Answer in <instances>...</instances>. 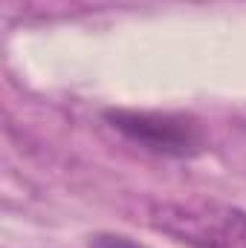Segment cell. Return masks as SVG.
I'll list each match as a JSON object with an SVG mask.
<instances>
[{"mask_svg": "<svg viewBox=\"0 0 246 248\" xmlns=\"http://www.w3.org/2000/svg\"><path fill=\"white\" fill-rule=\"evenodd\" d=\"M148 225L185 248H246V211L220 199H154Z\"/></svg>", "mask_w": 246, "mask_h": 248, "instance_id": "6da1fadb", "label": "cell"}, {"mask_svg": "<svg viewBox=\"0 0 246 248\" xmlns=\"http://www.w3.org/2000/svg\"><path fill=\"white\" fill-rule=\"evenodd\" d=\"M105 124L116 130L122 139L139 144L148 153L168 159H191L203 153L206 133L200 122L183 113L162 110H133V107H110L102 113Z\"/></svg>", "mask_w": 246, "mask_h": 248, "instance_id": "7a4b0ae2", "label": "cell"}, {"mask_svg": "<svg viewBox=\"0 0 246 248\" xmlns=\"http://www.w3.org/2000/svg\"><path fill=\"white\" fill-rule=\"evenodd\" d=\"M87 248H145L124 234H93Z\"/></svg>", "mask_w": 246, "mask_h": 248, "instance_id": "3957f363", "label": "cell"}]
</instances>
